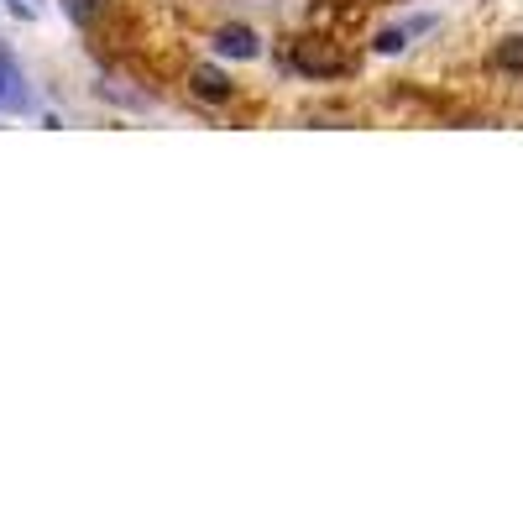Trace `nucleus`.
<instances>
[{
    "instance_id": "obj_4",
    "label": "nucleus",
    "mask_w": 523,
    "mask_h": 523,
    "mask_svg": "<svg viewBox=\"0 0 523 523\" xmlns=\"http://www.w3.org/2000/svg\"><path fill=\"white\" fill-rule=\"evenodd\" d=\"M498 63H502V68H513V74H523V37L502 42V47H498Z\"/></svg>"
},
{
    "instance_id": "obj_6",
    "label": "nucleus",
    "mask_w": 523,
    "mask_h": 523,
    "mask_svg": "<svg viewBox=\"0 0 523 523\" xmlns=\"http://www.w3.org/2000/svg\"><path fill=\"white\" fill-rule=\"evenodd\" d=\"M377 47H382V53H397V47H403V32H382V37H377Z\"/></svg>"
},
{
    "instance_id": "obj_3",
    "label": "nucleus",
    "mask_w": 523,
    "mask_h": 523,
    "mask_svg": "<svg viewBox=\"0 0 523 523\" xmlns=\"http://www.w3.org/2000/svg\"><path fill=\"white\" fill-rule=\"evenodd\" d=\"M220 53H230V58H251V53H256V37H251L246 26H230V32H220Z\"/></svg>"
},
{
    "instance_id": "obj_1",
    "label": "nucleus",
    "mask_w": 523,
    "mask_h": 523,
    "mask_svg": "<svg viewBox=\"0 0 523 523\" xmlns=\"http://www.w3.org/2000/svg\"><path fill=\"white\" fill-rule=\"evenodd\" d=\"M293 58H298V68H309V74H340V68H346L330 47H314V42H298V53H293Z\"/></svg>"
},
{
    "instance_id": "obj_2",
    "label": "nucleus",
    "mask_w": 523,
    "mask_h": 523,
    "mask_svg": "<svg viewBox=\"0 0 523 523\" xmlns=\"http://www.w3.org/2000/svg\"><path fill=\"white\" fill-rule=\"evenodd\" d=\"M194 95H205V100H230L226 74H215V68H199V74H194Z\"/></svg>"
},
{
    "instance_id": "obj_5",
    "label": "nucleus",
    "mask_w": 523,
    "mask_h": 523,
    "mask_svg": "<svg viewBox=\"0 0 523 523\" xmlns=\"http://www.w3.org/2000/svg\"><path fill=\"white\" fill-rule=\"evenodd\" d=\"M63 5H68V16L74 21H95V11H100L105 0H63Z\"/></svg>"
},
{
    "instance_id": "obj_7",
    "label": "nucleus",
    "mask_w": 523,
    "mask_h": 523,
    "mask_svg": "<svg viewBox=\"0 0 523 523\" xmlns=\"http://www.w3.org/2000/svg\"><path fill=\"white\" fill-rule=\"evenodd\" d=\"M0 89H5V74H0Z\"/></svg>"
}]
</instances>
